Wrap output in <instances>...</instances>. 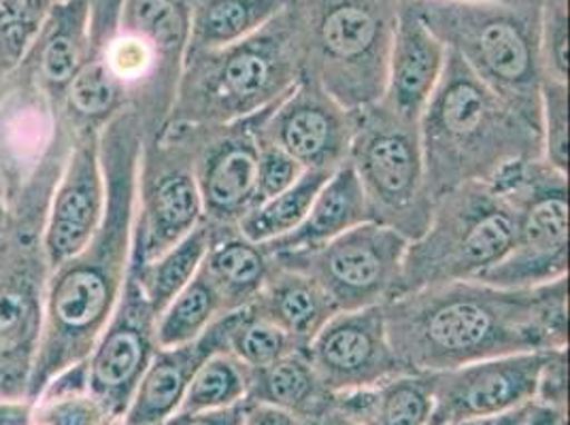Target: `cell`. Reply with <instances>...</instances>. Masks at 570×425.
Wrapping results in <instances>:
<instances>
[{
	"label": "cell",
	"mask_w": 570,
	"mask_h": 425,
	"mask_svg": "<svg viewBox=\"0 0 570 425\" xmlns=\"http://www.w3.org/2000/svg\"><path fill=\"white\" fill-rule=\"evenodd\" d=\"M406 373H445L481 359L569 347V277L537 287L479 279L430 285L383 305Z\"/></svg>",
	"instance_id": "1"
},
{
	"label": "cell",
	"mask_w": 570,
	"mask_h": 425,
	"mask_svg": "<svg viewBox=\"0 0 570 425\" xmlns=\"http://www.w3.org/2000/svg\"><path fill=\"white\" fill-rule=\"evenodd\" d=\"M142 139L132 109L100 128L105 212L92 240L48 275L43 332L26 394L32 404L51 378L90 355L116 310L132 256Z\"/></svg>",
	"instance_id": "2"
},
{
	"label": "cell",
	"mask_w": 570,
	"mask_h": 425,
	"mask_svg": "<svg viewBox=\"0 0 570 425\" xmlns=\"http://www.w3.org/2000/svg\"><path fill=\"white\" fill-rule=\"evenodd\" d=\"M420 139L432 200L464 184H492L509 166L543 158L541 130L450 49L420 118Z\"/></svg>",
	"instance_id": "3"
},
{
	"label": "cell",
	"mask_w": 570,
	"mask_h": 425,
	"mask_svg": "<svg viewBox=\"0 0 570 425\" xmlns=\"http://www.w3.org/2000/svg\"><path fill=\"white\" fill-rule=\"evenodd\" d=\"M494 95L541 130V0H404Z\"/></svg>",
	"instance_id": "4"
},
{
	"label": "cell",
	"mask_w": 570,
	"mask_h": 425,
	"mask_svg": "<svg viewBox=\"0 0 570 425\" xmlns=\"http://www.w3.org/2000/svg\"><path fill=\"white\" fill-rule=\"evenodd\" d=\"M303 77L296 26L284 11L226 48L186 53L168 121L228 123L275 105Z\"/></svg>",
	"instance_id": "5"
},
{
	"label": "cell",
	"mask_w": 570,
	"mask_h": 425,
	"mask_svg": "<svg viewBox=\"0 0 570 425\" xmlns=\"http://www.w3.org/2000/svg\"><path fill=\"white\" fill-rule=\"evenodd\" d=\"M401 0H287L303 75L347 111L381 100Z\"/></svg>",
	"instance_id": "6"
},
{
	"label": "cell",
	"mask_w": 570,
	"mask_h": 425,
	"mask_svg": "<svg viewBox=\"0 0 570 425\" xmlns=\"http://www.w3.org/2000/svg\"><path fill=\"white\" fill-rule=\"evenodd\" d=\"M515 221L513 200L492 184H464L434 198L424 235L404 249L392 298L430 285L476 279L509 254Z\"/></svg>",
	"instance_id": "7"
},
{
	"label": "cell",
	"mask_w": 570,
	"mask_h": 425,
	"mask_svg": "<svg viewBox=\"0 0 570 425\" xmlns=\"http://www.w3.org/2000/svg\"><path fill=\"white\" fill-rule=\"evenodd\" d=\"M75 132L22 67L0 77V202L16 226L43 228Z\"/></svg>",
	"instance_id": "8"
},
{
	"label": "cell",
	"mask_w": 570,
	"mask_h": 425,
	"mask_svg": "<svg viewBox=\"0 0 570 425\" xmlns=\"http://www.w3.org/2000/svg\"><path fill=\"white\" fill-rule=\"evenodd\" d=\"M347 162L356 172L368 219L406 240L422 237L432 212L420 121L401 118L380 100L354 111Z\"/></svg>",
	"instance_id": "9"
},
{
	"label": "cell",
	"mask_w": 570,
	"mask_h": 425,
	"mask_svg": "<svg viewBox=\"0 0 570 425\" xmlns=\"http://www.w3.org/2000/svg\"><path fill=\"white\" fill-rule=\"evenodd\" d=\"M492 186L515 205V238L509 254L476 279L518 289L569 277V175L537 158L509 166Z\"/></svg>",
	"instance_id": "10"
},
{
	"label": "cell",
	"mask_w": 570,
	"mask_h": 425,
	"mask_svg": "<svg viewBox=\"0 0 570 425\" xmlns=\"http://www.w3.org/2000/svg\"><path fill=\"white\" fill-rule=\"evenodd\" d=\"M406 245L396 230L364 221L320 247L273 258L317 281L338 310H360L385 305L394 296Z\"/></svg>",
	"instance_id": "11"
},
{
	"label": "cell",
	"mask_w": 570,
	"mask_h": 425,
	"mask_svg": "<svg viewBox=\"0 0 570 425\" xmlns=\"http://www.w3.org/2000/svg\"><path fill=\"white\" fill-rule=\"evenodd\" d=\"M203 219L188 147L175 128L165 126L158 135L142 139L132 260L160 258L200 226Z\"/></svg>",
	"instance_id": "12"
},
{
	"label": "cell",
	"mask_w": 570,
	"mask_h": 425,
	"mask_svg": "<svg viewBox=\"0 0 570 425\" xmlns=\"http://www.w3.org/2000/svg\"><path fill=\"white\" fill-rule=\"evenodd\" d=\"M41 233L11 224L0 254V401L26 398L41 343L49 275Z\"/></svg>",
	"instance_id": "13"
},
{
	"label": "cell",
	"mask_w": 570,
	"mask_h": 425,
	"mask_svg": "<svg viewBox=\"0 0 570 425\" xmlns=\"http://www.w3.org/2000/svg\"><path fill=\"white\" fill-rule=\"evenodd\" d=\"M262 113L228 123H165L188 147L205 221L237 226L256 207Z\"/></svg>",
	"instance_id": "14"
},
{
	"label": "cell",
	"mask_w": 570,
	"mask_h": 425,
	"mask_svg": "<svg viewBox=\"0 0 570 425\" xmlns=\"http://www.w3.org/2000/svg\"><path fill=\"white\" fill-rule=\"evenodd\" d=\"M156 319L158 315L128 268L116 310L86 357L88 392L111 419L124 422L151 357L160 349Z\"/></svg>",
	"instance_id": "15"
},
{
	"label": "cell",
	"mask_w": 570,
	"mask_h": 425,
	"mask_svg": "<svg viewBox=\"0 0 570 425\" xmlns=\"http://www.w3.org/2000/svg\"><path fill=\"white\" fill-rule=\"evenodd\" d=\"M352 135L354 111L305 75L262 113V141L282 147L305 170L334 172L345 165Z\"/></svg>",
	"instance_id": "16"
},
{
	"label": "cell",
	"mask_w": 570,
	"mask_h": 425,
	"mask_svg": "<svg viewBox=\"0 0 570 425\" xmlns=\"http://www.w3.org/2000/svg\"><path fill=\"white\" fill-rule=\"evenodd\" d=\"M311 366L328 392L377 387L406 375L392 349L383 305L338 310L307 347Z\"/></svg>",
	"instance_id": "17"
},
{
	"label": "cell",
	"mask_w": 570,
	"mask_h": 425,
	"mask_svg": "<svg viewBox=\"0 0 570 425\" xmlns=\"http://www.w3.org/2000/svg\"><path fill=\"white\" fill-rule=\"evenodd\" d=\"M547 352L504 355L434 373L428 425L492 417L534 402Z\"/></svg>",
	"instance_id": "18"
},
{
	"label": "cell",
	"mask_w": 570,
	"mask_h": 425,
	"mask_svg": "<svg viewBox=\"0 0 570 425\" xmlns=\"http://www.w3.org/2000/svg\"><path fill=\"white\" fill-rule=\"evenodd\" d=\"M100 132L77 135L69 158L51 191L41 233L48 270L71 260L96 235L105 212V175Z\"/></svg>",
	"instance_id": "19"
},
{
	"label": "cell",
	"mask_w": 570,
	"mask_h": 425,
	"mask_svg": "<svg viewBox=\"0 0 570 425\" xmlns=\"http://www.w3.org/2000/svg\"><path fill=\"white\" fill-rule=\"evenodd\" d=\"M237 310L222 315L190 343L160 347L151 357L132 402L124 415V425H160L173 419L198 368L217 352H226L228 330Z\"/></svg>",
	"instance_id": "20"
},
{
	"label": "cell",
	"mask_w": 570,
	"mask_h": 425,
	"mask_svg": "<svg viewBox=\"0 0 570 425\" xmlns=\"http://www.w3.org/2000/svg\"><path fill=\"white\" fill-rule=\"evenodd\" d=\"M448 49L420 16L401 0L381 105L396 116L420 121L445 67Z\"/></svg>",
	"instance_id": "21"
},
{
	"label": "cell",
	"mask_w": 570,
	"mask_h": 425,
	"mask_svg": "<svg viewBox=\"0 0 570 425\" xmlns=\"http://www.w3.org/2000/svg\"><path fill=\"white\" fill-rule=\"evenodd\" d=\"M92 4L95 0H58L18 65L60 109L90 53Z\"/></svg>",
	"instance_id": "22"
},
{
	"label": "cell",
	"mask_w": 570,
	"mask_h": 425,
	"mask_svg": "<svg viewBox=\"0 0 570 425\" xmlns=\"http://www.w3.org/2000/svg\"><path fill=\"white\" fill-rule=\"evenodd\" d=\"M247 308L256 317L289 334L305 349L309 347L313 336L338 313L333 298L317 281L277 261L273 264L258 296Z\"/></svg>",
	"instance_id": "23"
},
{
	"label": "cell",
	"mask_w": 570,
	"mask_h": 425,
	"mask_svg": "<svg viewBox=\"0 0 570 425\" xmlns=\"http://www.w3.org/2000/svg\"><path fill=\"white\" fill-rule=\"evenodd\" d=\"M205 224L209 245L203 258V268L214 279L226 313L245 308L258 296L266 281L275 264L273 254L266 249V245L243 237L237 226Z\"/></svg>",
	"instance_id": "24"
},
{
	"label": "cell",
	"mask_w": 570,
	"mask_h": 425,
	"mask_svg": "<svg viewBox=\"0 0 570 425\" xmlns=\"http://www.w3.org/2000/svg\"><path fill=\"white\" fill-rule=\"evenodd\" d=\"M364 221H371L366 200L354 168L345 162L334 170L328 181L317 191L303 224L294 233L266 243V249L271 254L313 249Z\"/></svg>",
	"instance_id": "25"
},
{
	"label": "cell",
	"mask_w": 570,
	"mask_h": 425,
	"mask_svg": "<svg viewBox=\"0 0 570 425\" xmlns=\"http://www.w3.org/2000/svg\"><path fill=\"white\" fill-rule=\"evenodd\" d=\"M328 392L311 366L307 352H294L271 366L249 370L245 402H264L292 413L301 422L322 419L331 413Z\"/></svg>",
	"instance_id": "26"
},
{
	"label": "cell",
	"mask_w": 570,
	"mask_h": 425,
	"mask_svg": "<svg viewBox=\"0 0 570 425\" xmlns=\"http://www.w3.org/2000/svg\"><path fill=\"white\" fill-rule=\"evenodd\" d=\"M190 13L188 51L226 48L275 20L287 0H184Z\"/></svg>",
	"instance_id": "27"
},
{
	"label": "cell",
	"mask_w": 570,
	"mask_h": 425,
	"mask_svg": "<svg viewBox=\"0 0 570 425\" xmlns=\"http://www.w3.org/2000/svg\"><path fill=\"white\" fill-rule=\"evenodd\" d=\"M207 245L209 233L207 224L203 221L188 237L179 240L156 260L137 261L130 256V273L141 285L142 294L156 315H160L168 307V303L190 284L207 254Z\"/></svg>",
	"instance_id": "28"
},
{
	"label": "cell",
	"mask_w": 570,
	"mask_h": 425,
	"mask_svg": "<svg viewBox=\"0 0 570 425\" xmlns=\"http://www.w3.org/2000/svg\"><path fill=\"white\" fill-rule=\"evenodd\" d=\"M222 315H226L224 300L214 279L203 268V261L186 285L158 315L156 338L160 347H177L190 343L207 330Z\"/></svg>",
	"instance_id": "29"
},
{
	"label": "cell",
	"mask_w": 570,
	"mask_h": 425,
	"mask_svg": "<svg viewBox=\"0 0 570 425\" xmlns=\"http://www.w3.org/2000/svg\"><path fill=\"white\" fill-rule=\"evenodd\" d=\"M328 170H305L301 179L282 194L254 207L237 224L238 233L254 243H273L294 233L307 217L313 198L328 181Z\"/></svg>",
	"instance_id": "30"
},
{
	"label": "cell",
	"mask_w": 570,
	"mask_h": 425,
	"mask_svg": "<svg viewBox=\"0 0 570 425\" xmlns=\"http://www.w3.org/2000/svg\"><path fill=\"white\" fill-rule=\"evenodd\" d=\"M249 392V368L228 352L212 355L191 378L175 417L237 406Z\"/></svg>",
	"instance_id": "31"
},
{
	"label": "cell",
	"mask_w": 570,
	"mask_h": 425,
	"mask_svg": "<svg viewBox=\"0 0 570 425\" xmlns=\"http://www.w3.org/2000/svg\"><path fill=\"white\" fill-rule=\"evenodd\" d=\"M434 373H406L381 383L364 425H428Z\"/></svg>",
	"instance_id": "32"
},
{
	"label": "cell",
	"mask_w": 570,
	"mask_h": 425,
	"mask_svg": "<svg viewBox=\"0 0 570 425\" xmlns=\"http://www.w3.org/2000/svg\"><path fill=\"white\" fill-rule=\"evenodd\" d=\"M226 352L235 355L249 370L275 364L285 355L307 352L289 334L256 317L249 308H238L228 330Z\"/></svg>",
	"instance_id": "33"
},
{
	"label": "cell",
	"mask_w": 570,
	"mask_h": 425,
	"mask_svg": "<svg viewBox=\"0 0 570 425\" xmlns=\"http://www.w3.org/2000/svg\"><path fill=\"white\" fill-rule=\"evenodd\" d=\"M58 0H0V77L13 71Z\"/></svg>",
	"instance_id": "34"
},
{
	"label": "cell",
	"mask_w": 570,
	"mask_h": 425,
	"mask_svg": "<svg viewBox=\"0 0 570 425\" xmlns=\"http://www.w3.org/2000/svg\"><path fill=\"white\" fill-rule=\"evenodd\" d=\"M541 142L547 165L569 175V83L543 77Z\"/></svg>",
	"instance_id": "35"
},
{
	"label": "cell",
	"mask_w": 570,
	"mask_h": 425,
	"mask_svg": "<svg viewBox=\"0 0 570 425\" xmlns=\"http://www.w3.org/2000/svg\"><path fill=\"white\" fill-rule=\"evenodd\" d=\"M543 77L569 83V0H541Z\"/></svg>",
	"instance_id": "36"
},
{
	"label": "cell",
	"mask_w": 570,
	"mask_h": 425,
	"mask_svg": "<svg viewBox=\"0 0 570 425\" xmlns=\"http://www.w3.org/2000/svg\"><path fill=\"white\" fill-rule=\"evenodd\" d=\"M109 419L90 392L35 402V422L41 425H105Z\"/></svg>",
	"instance_id": "37"
},
{
	"label": "cell",
	"mask_w": 570,
	"mask_h": 425,
	"mask_svg": "<svg viewBox=\"0 0 570 425\" xmlns=\"http://www.w3.org/2000/svg\"><path fill=\"white\" fill-rule=\"evenodd\" d=\"M305 168L298 165L289 154L273 142L262 141L258 154V179H256V207L264 200L292 188Z\"/></svg>",
	"instance_id": "38"
},
{
	"label": "cell",
	"mask_w": 570,
	"mask_h": 425,
	"mask_svg": "<svg viewBox=\"0 0 570 425\" xmlns=\"http://www.w3.org/2000/svg\"><path fill=\"white\" fill-rule=\"evenodd\" d=\"M534 402L569 411V347L547 352L537 380Z\"/></svg>",
	"instance_id": "39"
},
{
	"label": "cell",
	"mask_w": 570,
	"mask_h": 425,
	"mask_svg": "<svg viewBox=\"0 0 570 425\" xmlns=\"http://www.w3.org/2000/svg\"><path fill=\"white\" fill-rule=\"evenodd\" d=\"M240 425H303L298 417L264 402H245Z\"/></svg>",
	"instance_id": "40"
},
{
	"label": "cell",
	"mask_w": 570,
	"mask_h": 425,
	"mask_svg": "<svg viewBox=\"0 0 570 425\" xmlns=\"http://www.w3.org/2000/svg\"><path fill=\"white\" fill-rule=\"evenodd\" d=\"M243 406H245V402H240L237 406H230V408H222V411L175 417V425H240Z\"/></svg>",
	"instance_id": "41"
},
{
	"label": "cell",
	"mask_w": 570,
	"mask_h": 425,
	"mask_svg": "<svg viewBox=\"0 0 570 425\" xmlns=\"http://www.w3.org/2000/svg\"><path fill=\"white\" fill-rule=\"evenodd\" d=\"M35 422V404L26 398L0 401V425H30Z\"/></svg>",
	"instance_id": "42"
},
{
	"label": "cell",
	"mask_w": 570,
	"mask_h": 425,
	"mask_svg": "<svg viewBox=\"0 0 570 425\" xmlns=\"http://www.w3.org/2000/svg\"><path fill=\"white\" fill-rule=\"evenodd\" d=\"M530 404L520 406V408H513L509 413L492 415V417H469V419H460V422H452V424L445 425H523L528 413H530Z\"/></svg>",
	"instance_id": "43"
},
{
	"label": "cell",
	"mask_w": 570,
	"mask_h": 425,
	"mask_svg": "<svg viewBox=\"0 0 570 425\" xmlns=\"http://www.w3.org/2000/svg\"><path fill=\"white\" fill-rule=\"evenodd\" d=\"M523 425H569V411L532 402Z\"/></svg>",
	"instance_id": "44"
},
{
	"label": "cell",
	"mask_w": 570,
	"mask_h": 425,
	"mask_svg": "<svg viewBox=\"0 0 570 425\" xmlns=\"http://www.w3.org/2000/svg\"><path fill=\"white\" fill-rule=\"evenodd\" d=\"M9 237H11V221H9V215L4 211V205L0 202V254L4 251Z\"/></svg>",
	"instance_id": "45"
},
{
	"label": "cell",
	"mask_w": 570,
	"mask_h": 425,
	"mask_svg": "<svg viewBox=\"0 0 570 425\" xmlns=\"http://www.w3.org/2000/svg\"><path fill=\"white\" fill-rule=\"evenodd\" d=\"M303 425H354L350 424V422H345L343 417H338L336 413H328L326 417H322V419H313V422H303Z\"/></svg>",
	"instance_id": "46"
},
{
	"label": "cell",
	"mask_w": 570,
	"mask_h": 425,
	"mask_svg": "<svg viewBox=\"0 0 570 425\" xmlns=\"http://www.w3.org/2000/svg\"><path fill=\"white\" fill-rule=\"evenodd\" d=\"M105 425H124V422L121 419H109Z\"/></svg>",
	"instance_id": "47"
},
{
	"label": "cell",
	"mask_w": 570,
	"mask_h": 425,
	"mask_svg": "<svg viewBox=\"0 0 570 425\" xmlns=\"http://www.w3.org/2000/svg\"><path fill=\"white\" fill-rule=\"evenodd\" d=\"M160 425H175V417H173V419H168V422H165V424Z\"/></svg>",
	"instance_id": "48"
},
{
	"label": "cell",
	"mask_w": 570,
	"mask_h": 425,
	"mask_svg": "<svg viewBox=\"0 0 570 425\" xmlns=\"http://www.w3.org/2000/svg\"><path fill=\"white\" fill-rule=\"evenodd\" d=\"M30 425H41V424H39V422H32V424H30Z\"/></svg>",
	"instance_id": "49"
}]
</instances>
